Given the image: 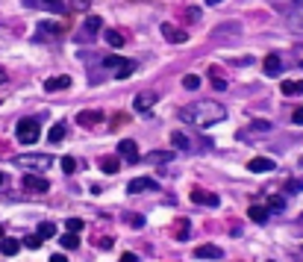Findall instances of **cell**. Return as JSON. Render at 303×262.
Segmentation results:
<instances>
[{
  "instance_id": "46",
  "label": "cell",
  "mask_w": 303,
  "mask_h": 262,
  "mask_svg": "<svg viewBox=\"0 0 303 262\" xmlns=\"http://www.w3.org/2000/svg\"><path fill=\"white\" fill-rule=\"evenodd\" d=\"M0 238H3V227H0Z\"/></svg>"
},
{
  "instance_id": "13",
  "label": "cell",
  "mask_w": 303,
  "mask_h": 262,
  "mask_svg": "<svg viewBox=\"0 0 303 262\" xmlns=\"http://www.w3.org/2000/svg\"><path fill=\"white\" fill-rule=\"evenodd\" d=\"M162 36L168 38V41H174V45L188 41V33H186V30H177L174 24H162Z\"/></svg>"
},
{
  "instance_id": "14",
  "label": "cell",
  "mask_w": 303,
  "mask_h": 262,
  "mask_svg": "<svg viewBox=\"0 0 303 262\" xmlns=\"http://www.w3.org/2000/svg\"><path fill=\"white\" fill-rule=\"evenodd\" d=\"M153 103H156V92H141V95H136V100H133V106L139 109V112L153 109Z\"/></svg>"
},
{
  "instance_id": "41",
  "label": "cell",
  "mask_w": 303,
  "mask_h": 262,
  "mask_svg": "<svg viewBox=\"0 0 303 262\" xmlns=\"http://www.w3.org/2000/svg\"><path fill=\"white\" fill-rule=\"evenodd\" d=\"M74 6L77 9H89V0H74Z\"/></svg>"
},
{
  "instance_id": "9",
  "label": "cell",
  "mask_w": 303,
  "mask_h": 262,
  "mask_svg": "<svg viewBox=\"0 0 303 262\" xmlns=\"http://www.w3.org/2000/svg\"><path fill=\"white\" fill-rule=\"evenodd\" d=\"M159 189V183L150 177H136V180H129V191L133 194H141V191H156Z\"/></svg>"
},
{
  "instance_id": "16",
  "label": "cell",
  "mask_w": 303,
  "mask_h": 262,
  "mask_svg": "<svg viewBox=\"0 0 303 262\" xmlns=\"http://www.w3.org/2000/svg\"><path fill=\"white\" fill-rule=\"evenodd\" d=\"M71 85V77L68 74H59V77H50V80H45V89L47 92H62V89H68Z\"/></svg>"
},
{
  "instance_id": "47",
  "label": "cell",
  "mask_w": 303,
  "mask_h": 262,
  "mask_svg": "<svg viewBox=\"0 0 303 262\" xmlns=\"http://www.w3.org/2000/svg\"><path fill=\"white\" fill-rule=\"evenodd\" d=\"M300 165H303V159H300Z\"/></svg>"
},
{
  "instance_id": "34",
  "label": "cell",
  "mask_w": 303,
  "mask_h": 262,
  "mask_svg": "<svg viewBox=\"0 0 303 262\" xmlns=\"http://www.w3.org/2000/svg\"><path fill=\"white\" fill-rule=\"evenodd\" d=\"M209 80H212V85H215V89H227V80H221V77H215V68L209 71Z\"/></svg>"
},
{
  "instance_id": "11",
  "label": "cell",
  "mask_w": 303,
  "mask_h": 262,
  "mask_svg": "<svg viewBox=\"0 0 303 262\" xmlns=\"http://www.w3.org/2000/svg\"><path fill=\"white\" fill-rule=\"evenodd\" d=\"M262 71L268 74V77H280V71H283V59L277 56V53H268V56H265V62H262Z\"/></svg>"
},
{
  "instance_id": "30",
  "label": "cell",
  "mask_w": 303,
  "mask_h": 262,
  "mask_svg": "<svg viewBox=\"0 0 303 262\" xmlns=\"http://www.w3.org/2000/svg\"><path fill=\"white\" fill-rule=\"evenodd\" d=\"M268 209H277V212H280V209H286V198H280V194H271V198H268Z\"/></svg>"
},
{
  "instance_id": "8",
  "label": "cell",
  "mask_w": 303,
  "mask_h": 262,
  "mask_svg": "<svg viewBox=\"0 0 303 262\" xmlns=\"http://www.w3.org/2000/svg\"><path fill=\"white\" fill-rule=\"evenodd\" d=\"M191 203H203V206H218L221 198L215 191H206V189H191Z\"/></svg>"
},
{
  "instance_id": "32",
  "label": "cell",
  "mask_w": 303,
  "mask_h": 262,
  "mask_svg": "<svg viewBox=\"0 0 303 262\" xmlns=\"http://www.w3.org/2000/svg\"><path fill=\"white\" fill-rule=\"evenodd\" d=\"M62 171H65V174H74V171H77V159H74V156H62Z\"/></svg>"
},
{
  "instance_id": "4",
  "label": "cell",
  "mask_w": 303,
  "mask_h": 262,
  "mask_svg": "<svg viewBox=\"0 0 303 262\" xmlns=\"http://www.w3.org/2000/svg\"><path fill=\"white\" fill-rule=\"evenodd\" d=\"M100 27H103V21H100V18H85V24L80 27V30H77V41H92V38H97V33H100Z\"/></svg>"
},
{
  "instance_id": "45",
  "label": "cell",
  "mask_w": 303,
  "mask_h": 262,
  "mask_svg": "<svg viewBox=\"0 0 303 262\" xmlns=\"http://www.w3.org/2000/svg\"><path fill=\"white\" fill-rule=\"evenodd\" d=\"M3 183H6V177H3V174H0V186H3Z\"/></svg>"
},
{
  "instance_id": "36",
  "label": "cell",
  "mask_w": 303,
  "mask_h": 262,
  "mask_svg": "<svg viewBox=\"0 0 303 262\" xmlns=\"http://www.w3.org/2000/svg\"><path fill=\"white\" fill-rule=\"evenodd\" d=\"M127 218V224H133V227H144V218L141 215H124Z\"/></svg>"
},
{
  "instance_id": "20",
  "label": "cell",
  "mask_w": 303,
  "mask_h": 262,
  "mask_svg": "<svg viewBox=\"0 0 303 262\" xmlns=\"http://www.w3.org/2000/svg\"><path fill=\"white\" fill-rule=\"evenodd\" d=\"M65 130H68V127H65L62 121H59V124H53V127H50V133H47L50 144H59V142H62V139H65Z\"/></svg>"
},
{
  "instance_id": "23",
  "label": "cell",
  "mask_w": 303,
  "mask_h": 262,
  "mask_svg": "<svg viewBox=\"0 0 303 262\" xmlns=\"http://www.w3.org/2000/svg\"><path fill=\"white\" fill-rule=\"evenodd\" d=\"M18 250H21V245H18L15 238H3V242H0V253H6V256H15Z\"/></svg>"
},
{
  "instance_id": "3",
  "label": "cell",
  "mask_w": 303,
  "mask_h": 262,
  "mask_svg": "<svg viewBox=\"0 0 303 262\" xmlns=\"http://www.w3.org/2000/svg\"><path fill=\"white\" fill-rule=\"evenodd\" d=\"M15 136H18V142H24V144L38 142V121L35 118H21L18 124H15Z\"/></svg>"
},
{
  "instance_id": "39",
  "label": "cell",
  "mask_w": 303,
  "mask_h": 262,
  "mask_svg": "<svg viewBox=\"0 0 303 262\" xmlns=\"http://www.w3.org/2000/svg\"><path fill=\"white\" fill-rule=\"evenodd\" d=\"M121 262H139V256H136V253H129V250H127V253H121Z\"/></svg>"
},
{
  "instance_id": "21",
  "label": "cell",
  "mask_w": 303,
  "mask_h": 262,
  "mask_svg": "<svg viewBox=\"0 0 303 262\" xmlns=\"http://www.w3.org/2000/svg\"><path fill=\"white\" fill-rule=\"evenodd\" d=\"M100 168H103L106 174H118V171H121V159H115V156H103V159H100Z\"/></svg>"
},
{
  "instance_id": "28",
  "label": "cell",
  "mask_w": 303,
  "mask_h": 262,
  "mask_svg": "<svg viewBox=\"0 0 303 262\" xmlns=\"http://www.w3.org/2000/svg\"><path fill=\"white\" fill-rule=\"evenodd\" d=\"M38 236L41 238H53L56 236V227L50 224V221H41V224H38Z\"/></svg>"
},
{
  "instance_id": "43",
  "label": "cell",
  "mask_w": 303,
  "mask_h": 262,
  "mask_svg": "<svg viewBox=\"0 0 303 262\" xmlns=\"http://www.w3.org/2000/svg\"><path fill=\"white\" fill-rule=\"evenodd\" d=\"M6 80H9V74H6V71H0V83H6Z\"/></svg>"
},
{
  "instance_id": "37",
  "label": "cell",
  "mask_w": 303,
  "mask_h": 262,
  "mask_svg": "<svg viewBox=\"0 0 303 262\" xmlns=\"http://www.w3.org/2000/svg\"><path fill=\"white\" fill-rule=\"evenodd\" d=\"M292 121H294V124H300V127H303V106H300V109H294Z\"/></svg>"
},
{
  "instance_id": "17",
  "label": "cell",
  "mask_w": 303,
  "mask_h": 262,
  "mask_svg": "<svg viewBox=\"0 0 303 262\" xmlns=\"http://www.w3.org/2000/svg\"><path fill=\"white\" fill-rule=\"evenodd\" d=\"M280 92H283L286 97H297V95H303V80H283Z\"/></svg>"
},
{
  "instance_id": "2",
  "label": "cell",
  "mask_w": 303,
  "mask_h": 262,
  "mask_svg": "<svg viewBox=\"0 0 303 262\" xmlns=\"http://www.w3.org/2000/svg\"><path fill=\"white\" fill-rule=\"evenodd\" d=\"M12 162L27 168V171H35V174H45L47 168L53 165V159H50L47 154H21V156H15Z\"/></svg>"
},
{
  "instance_id": "38",
  "label": "cell",
  "mask_w": 303,
  "mask_h": 262,
  "mask_svg": "<svg viewBox=\"0 0 303 262\" xmlns=\"http://www.w3.org/2000/svg\"><path fill=\"white\" fill-rule=\"evenodd\" d=\"M38 245H41V236H33L30 242H27V248H30V250H35Z\"/></svg>"
},
{
  "instance_id": "33",
  "label": "cell",
  "mask_w": 303,
  "mask_h": 262,
  "mask_svg": "<svg viewBox=\"0 0 303 262\" xmlns=\"http://www.w3.org/2000/svg\"><path fill=\"white\" fill-rule=\"evenodd\" d=\"M286 189H289V194H297V191H303V183H300V180H289V183H286Z\"/></svg>"
},
{
  "instance_id": "31",
  "label": "cell",
  "mask_w": 303,
  "mask_h": 262,
  "mask_svg": "<svg viewBox=\"0 0 303 262\" xmlns=\"http://www.w3.org/2000/svg\"><path fill=\"white\" fill-rule=\"evenodd\" d=\"M177 236L174 238H180V242H186L188 238V221H177V230H174Z\"/></svg>"
},
{
  "instance_id": "35",
  "label": "cell",
  "mask_w": 303,
  "mask_h": 262,
  "mask_svg": "<svg viewBox=\"0 0 303 262\" xmlns=\"http://www.w3.org/2000/svg\"><path fill=\"white\" fill-rule=\"evenodd\" d=\"M65 227H68V230H74V233H80L82 221H80V218H68V221H65Z\"/></svg>"
},
{
  "instance_id": "29",
  "label": "cell",
  "mask_w": 303,
  "mask_h": 262,
  "mask_svg": "<svg viewBox=\"0 0 303 262\" xmlns=\"http://www.w3.org/2000/svg\"><path fill=\"white\" fill-rule=\"evenodd\" d=\"M183 85H186L188 92H194V89H200V77L198 74H188V77H183Z\"/></svg>"
},
{
  "instance_id": "44",
  "label": "cell",
  "mask_w": 303,
  "mask_h": 262,
  "mask_svg": "<svg viewBox=\"0 0 303 262\" xmlns=\"http://www.w3.org/2000/svg\"><path fill=\"white\" fill-rule=\"evenodd\" d=\"M218 3H224V0H206V6H218Z\"/></svg>"
},
{
  "instance_id": "7",
  "label": "cell",
  "mask_w": 303,
  "mask_h": 262,
  "mask_svg": "<svg viewBox=\"0 0 303 262\" xmlns=\"http://www.w3.org/2000/svg\"><path fill=\"white\" fill-rule=\"evenodd\" d=\"M118 154L124 156L129 165H136L139 162V144L133 142V139H124V142H118Z\"/></svg>"
},
{
  "instance_id": "40",
  "label": "cell",
  "mask_w": 303,
  "mask_h": 262,
  "mask_svg": "<svg viewBox=\"0 0 303 262\" xmlns=\"http://www.w3.org/2000/svg\"><path fill=\"white\" fill-rule=\"evenodd\" d=\"M50 262H68V259H65V253H53V256H50Z\"/></svg>"
},
{
  "instance_id": "42",
  "label": "cell",
  "mask_w": 303,
  "mask_h": 262,
  "mask_svg": "<svg viewBox=\"0 0 303 262\" xmlns=\"http://www.w3.org/2000/svg\"><path fill=\"white\" fill-rule=\"evenodd\" d=\"M24 6L27 9H38V0H24Z\"/></svg>"
},
{
  "instance_id": "26",
  "label": "cell",
  "mask_w": 303,
  "mask_h": 262,
  "mask_svg": "<svg viewBox=\"0 0 303 262\" xmlns=\"http://www.w3.org/2000/svg\"><path fill=\"white\" fill-rule=\"evenodd\" d=\"M171 142H174L177 150H191V142H188L183 133H174V136H171Z\"/></svg>"
},
{
  "instance_id": "27",
  "label": "cell",
  "mask_w": 303,
  "mask_h": 262,
  "mask_svg": "<svg viewBox=\"0 0 303 262\" xmlns=\"http://www.w3.org/2000/svg\"><path fill=\"white\" fill-rule=\"evenodd\" d=\"M103 36H106V41H109L112 48H121V45H124V36H121L118 30H106Z\"/></svg>"
},
{
  "instance_id": "22",
  "label": "cell",
  "mask_w": 303,
  "mask_h": 262,
  "mask_svg": "<svg viewBox=\"0 0 303 262\" xmlns=\"http://www.w3.org/2000/svg\"><path fill=\"white\" fill-rule=\"evenodd\" d=\"M171 159H174L171 150H153V154L144 156V162H171Z\"/></svg>"
},
{
  "instance_id": "5",
  "label": "cell",
  "mask_w": 303,
  "mask_h": 262,
  "mask_svg": "<svg viewBox=\"0 0 303 262\" xmlns=\"http://www.w3.org/2000/svg\"><path fill=\"white\" fill-rule=\"evenodd\" d=\"M21 186H24L27 191H30V194H45V191L50 189V183H47L45 177H38L35 171H27V177H24Z\"/></svg>"
},
{
  "instance_id": "25",
  "label": "cell",
  "mask_w": 303,
  "mask_h": 262,
  "mask_svg": "<svg viewBox=\"0 0 303 262\" xmlns=\"http://www.w3.org/2000/svg\"><path fill=\"white\" fill-rule=\"evenodd\" d=\"M59 242H62V248H65V250H77V248H80V238L74 236V230H68V236H62Z\"/></svg>"
},
{
  "instance_id": "24",
  "label": "cell",
  "mask_w": 303,
  "mask_h": 262,
  "mask_svg": "<svg viewBox=\"0 0 303 262\" xmlns=\"http://www.w3.org/2000/svg\"><path fill=\"white\" fill-rule=\"evenodd\" d=\"M38 9H50V12H65V0H38Z\"/></svg>"
},
{
  "instance_id": "15",
  "label": "cell",
  "mask_w": 303,
  "mask_h": 262,
  "mask_svg": "<svg viewBox=\"0 0 303 262\" xmlns=\"http://www.w3.org/2000/svg\"><path fill=\"white\" fill-rule=\"evenodd\" d=\"M194 256H198V259H221L224 250L218 248V245H200V248L194 250Z\"/></svg>"
},
{
  "instance_id": "10",
  "label": "cell",
  "mask_w": 303,
  "mask_h": 262,
  "mask_svg": "<svg viewBox=\"0 0 303 262\" xmlns=\"http://www.w3.org/2000/svg\"><path fill=\"white\" fill-rule=\"evenodd\" d=\"M247 168L253 171V174H268V171H274V159H268V156H256V159H250L247 162Z\"/></svg>"
},
{
  "instance_id": "12",
  "label": "cell",
  "mask_w": 303,
  "mask_h": 262,
  "mask_svg": "<svg viewBox=\"0 0 303 262\" xmlns=\"http://www.w3.org/2000/svg\"><path fill=\"white\" fill-rule=\"evenodd\" d=\"M100 118H103L100 112H92V109H82L80 115H77V124H80V127H85V130H92V127H97V124H100Z\"/></svg>"
},
{
  "instance_id": "48",
  "label": "cell",
  "mask_w": 303,
  "mask_h": 262,
  "mask_svg": "<svg viewBox=\"0 0 303 262\" xmlns=\"http://www.w3.org/2000/svg\"><path fill=\"white\" fill-rule=\"evenodd\" d=\"M294 3H297V0H294Z\"/></svg>"
},
{
  "instance_id": "1",
  "label": "cell",
  "mask_w": 303,
  "mask_h": 262,
  "mask_svg": "<svg viewBox=\"0 0 303 262\" xmlns=\"http://www.w3.org/2000/svg\"><path fill=\"white\" fill-rule=\"evenodd\" d=\"M180 115H183L186 124L206 130V127H215V124H221V121L227 118V109H224L218 100H194V103L183 106Z\"/></svg>"
},
{
  "instance_id": "6",
  "label": "cell",
  "mask_w": 303,
  "mask_h": 262,
  "mask_svg": "<svg viewBox=\"0 0 303 262\" xmlns=\"http://www.w3.org/2000/svg\"><path fill=\"white\" fill-rule=\"evenodd\" d=\"M103 68H118V77L124 80V77H129L133 74V68H136V62H129V59H124V56H106L103 59Z\"/></svg>"
},
{
  "instance_id": "18",
  "label": "cell",
  "mask_w": 303,
  "mask_h": 262,
  "mask_svg": "<svg viewBox=\"0 0 303 262\" xmlns=\"http://www.w3.org/2000/svg\"><path fill=\"white\" fill-rule=\"evenodd\" d=\"M286 24L292 27V30H297V33H303V9H294V12H286Z\"/></svg>"
},
{
  "instance_id": "19",
  "label": "cell",
  "mask_w": 303,
  "mask_h": 262,
  "mask_svg": "<svg viewBox=\"0 0 303 262\" xmlns=\"http://www.w3.org/2000/svg\"><path fill=\"white\" fill-rule=\"evenodd\" d=\"M247 215H250V221L265 224V221H268V206H250V209H247Z\"/></svg>"
}]
</instances>
